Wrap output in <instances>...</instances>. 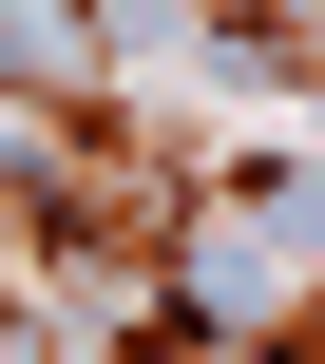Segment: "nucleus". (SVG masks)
Returning a JSON list of instances; mask_svg holds the SVG:
<instances>
[{
  "label": "nucleus",
  "instance_id": "1",
  "mask_svg": "<svg viewBox=\"0 0 325 364\" xmlns=\"http://www.w3.org/2000/svg\"><path fill=\"white\" fill-rule=\"evenodd\" d=\"M115 364H211V326H192V307L153 288V307H115Z\"/></svg>",
  "mask_w": 325,
  "mask_h": 364
},
{
  "label": "nucleus",
  "instance_id": "2",
  "mask_svg": "<svg viewBox=\"0 0 325 364\" xmlns=\"http://www.w3.org/2000/svg\"><path fill=\"white\" fill-rule=\"evenodd\" d=\"M249 364H325V307H307V288H287V307L249 326Z\"/></svg>",
  "mask_w": 325,
  "mask_h": 364
}]
</instances>
